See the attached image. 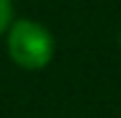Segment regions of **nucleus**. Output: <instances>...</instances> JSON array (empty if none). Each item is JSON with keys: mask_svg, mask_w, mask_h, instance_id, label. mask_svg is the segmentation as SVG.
<instances>
[{"mask_svg": "<svg viewBox=\"0 0 121 118\" xmlns=\"http://www.w3.org/2000/svg\"><path fill=\"white\" fill-rule=\"evenodd\" d=\"M8 57L22 70H43L54 59V35L35 19H16L5 32Z\"/></svg>", "mask_w": 121, "mask_h": 118, "instance_id": "obj_1", "label": "nucleus"}, {"mask_svg": "<svg viewBox=\"0 0 121 118\" xmlns=\"http://www.w3.org/2000/svg\"><path fill=\"white\" fill-rule=\"evenodd\" d=\"M11 22H13V3L11 0H0V38L8 32Z\"/></svg>", "mask_w": 121, "mask_h": 118, "instance_id": "obj_2", "label": "nucleus"}]
</instances>
